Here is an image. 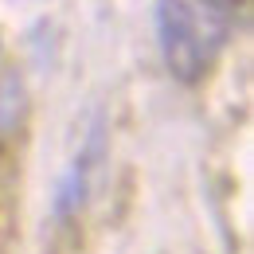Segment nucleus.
Wrapping results in <instances>:
<instances>
[{
  "instance_id": "nucleus-1",
  "label": "nucleus",
  "mask_w": 254,
  "mask_h": 254,
  "mask_svg": "<svg viewBox=\"0 0 254 254\" xmlns=\"http://www.w3.org/2000/svg\"><path fill=\"white\" fill-rule=\"evenodd\" d=\"M243 0H153V28L164 70L180 86H199L239 28Z\"/></svg>"
}]
</instances>
